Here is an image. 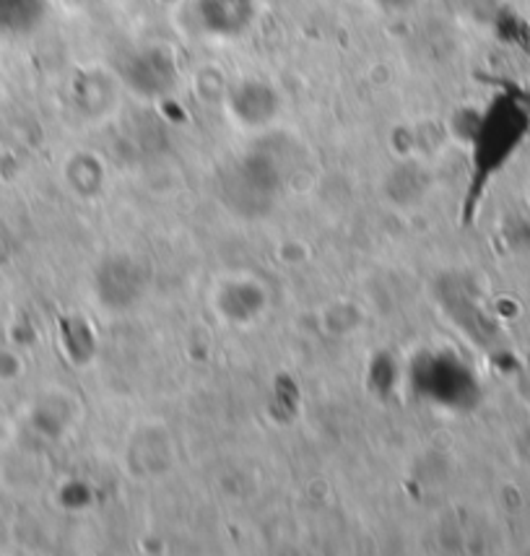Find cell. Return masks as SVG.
I'll return each instance as SVG.
<instances>
[{"label":"cell","mask_w":530,"mask_h":556,"mask_svg":"<svg viewBox=\"0 0 530 556\" xmlns=\"http://www.w3.org/2000/svg\"><path fill=\"white\" fill-rule=\"evenodd\" d=\"M382 5H388V9H401V5L411 3V0H380Z\"/></svg>","instance_id":"6da1fadb"}]
</instances>
